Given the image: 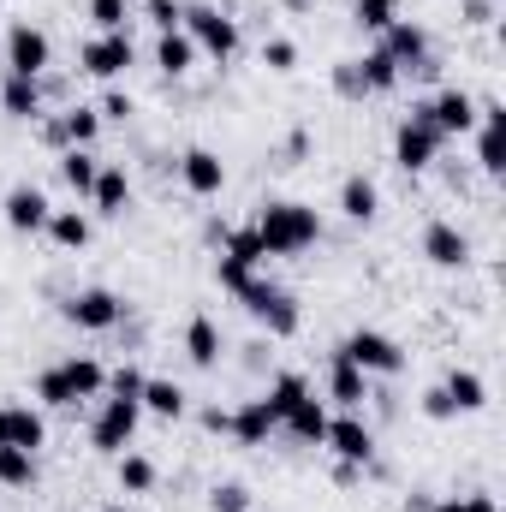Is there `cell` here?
Wrapping results in <instances>:
<instances>
[{
	"mask_svg": "<svg viewBox=\"0 0 506 512\" xmlns=\"http://www.w3.org/2000/svg\"><path fill=\"white\" fill-rule=\"evenodd\" d=\"M251 233L262 239V256H298L322 239V221H316L310 203H268V209L256 215Z\"/></svg>",
	"mask_w": 506,
	"mask_h": 512,
	"instance_id": "6da1fadb",
	"label": "cell"
},
{
	"mask_svg": "<svg viewBox=\"0 0 506 512\" xmlns=\"http://www.w3.org/2000/svg\"><path fill=\"white\" fill-rule=\"evenodd\" d=\"M191 42H197V54H209V60H233L239 54V24L221 12V6H185V24H179Z\"/></svg>",
	"mask_w": 506,
	"mask_h": 512,
	"instance_id": "7a4b0ae2",
	"label": "cell"
},
{
	"mask_svg": "<svg viewBox=\"0 0 506 512\" xmlns=\"http://www.w3.org/2000/svg\"><path fill=\"white\" fill-rule=\"evenodd\" d=\"M340 358H346V364H358L364 376H399V370H405L399 340H387V334H376V328L346 334V340H340Z\"/></svg>",
	"mask_w": 506,
	"mask_h": 512,
	"instance_id": "3957f363",
	"label": "cell"
},
{
	"mask_svg": "<svg viewBox=\"0 0 506 512\" xmlns=\"http://www.w3.org/2000/svg\"><path fill=\"white\" fill-rule=\"evenodd\" d=\"M54 66V42H48V30H36V24H12L6 30V72L12 78H42Z\"/></svg>",
	"mask_w": 506,
	"mask_h": 512,
	"instance_id": "277c9868",
	"label": "cell"
},
{
	"mask_svg": "<svg viewBox=\"0 0 506 512\" xmlns=\"http://www.w3.org/2000/svg\"><path fill=\"white\" fill-rule=\"evenodd\" d=\"M60 316H66L72 328H84V334H108V328H120L126 304H120L108 286H90V292H72V298L60 304Z\"/></svg>",
	"mask_w": 506,
	"mask_h": 512,
	"instance_id": "5b68a950",
	"label": "cell"
},
{
	"mask_svg": "<svg viewBox=\"0 0 506 512\" xmlns=\"http://www.w3.org/2000/svg\"><path fill=\"white\" fill-rule=\"evenodd\" d=\"M441 143H447V137L429 126V114H423V108H411V120L399 126V137H393V161H399L405 173H423V167H435Z\"/></svg>",
	"mask_w": 506,
	"mask_h": 512,
	"instance_id": "8992f818",
	"label": "cell"
},
{
	"mask_svg": "<svg viewBox=\"0 0 506 512\" xmlns=\"http://www.w3.org/2000/svg\"><path fill=\"white\" fill-rule=\"evenodd\" d=\"M137 423H143V405H137V399H108L102 417H96V429H90L96 453H114V459H120L131 441H137Z\"/></svg>",
	"mask_w": 506,
	"mask_h": 512,
	"instance_id": "52a82bcc",
	"label": "cell"
},
{
	"mask_svg": "<svg viewBox=\"0 0 506 512\" xmlns=\"http://www.w3.org/2000/svg\"><path fill=\"white\" fill-rule=\"evenodd\" d=\"M322 447H328L340 465H370V453H376V435H370V423H364L358 411H346V417H328V435H322Z\"/></svg>",
	"mask_w": 506,
	"mask_h": 512,
	"instance_id": "ba28073f",
	"label": "cell"
},
{
	"mask_svg": "<svg viewBox=\"0 0 506 512\" xmlns=\"http://www.w3.org/2000/svg\"><path fill=\"white\" fill-rule=\"evenodd\" d=\"M381 36H387V42H381V54H387L399 72H423V60H429V30H423V24H411V18H393Z\"/></svg>",
	"mask_w": 506,
	"mask_h": 512,
	"instance_id": "9c48e42d",
	"label": "cell"
},
{
	"mask_svg": "<svg viewBox=\"0 0 506 512\" xmlns=\"http://www.w3.org/2000/svg\"><path fill=\"white\" fill-rule=\"evenodd\" d=\"M179 179H185L191 197H221L227 191V161L215 149H185L179 155Z\"/></svg>",
	"mask_w": 506,
	"mask_h": 512,
	"instance_id": "30bf717a",
	"label": "cell"
},
{
	"mask_svg": "<svg viewBox=\"0 0 506 512\" xmlns=\"http://www.w3.org/2000/svg\"><path fill=\"white\" fill-rule=\"evenodd\" d=\"M131 54H137V48H131V36H126V30H108V36L84 42V72L108 84V78H120V72L131 66Z\"/></svg>",
	"mask_w": 506,
	"mask_h": 512,
	"instance_id": "8fae6325",
	"label": "cell"
},
{
	"mask_svg": "<svg viewBox=\"0 0 506 512\" xmlns=\"http://www.w3.org/2000/svg\"><path fill=\"white\" fill-rule=\"evenodd\" d=\"M423 114H429V126L441 131V137H465V131H477V102H471L465 90H441L435 102H423Z\"/></svg>",
	"mask_w": 506,
	"mask_h": 512,
	"instance_id": "7c38bea8",
	"label": "cell"
},
{
	"mask_svg": "<svg viewBox=\"0 0 506 512\" xmlns=\"http://www.w3.org/2000/svg\"><path fill=\"white\" fill-rule=\"evenodd\" d=\"M42 441H48V423H42L36 405H0V447H24V453H36Z\"/></svg>",
	"mask_w": 506,
	"mask_h": 512,
	"instance_id": "4fadbf2b",
	"label": "cell"
},
{
	"mask_svg": "<svg viewBox=\"0 0 506 512\" xmlns=\"http://www.w3.org/2000/svg\"><path fill=\"white\" fill-rule=\"evenodd\" d=\"M48 215H54V203H48L36 185H12V191H6V227H12V233H42Z\"/></svg>",
	"mask_w": 506,
	"mask_h": 512,
	"instance_id": "5bb4252c",
	"label": "cell"
},
{
	"mask_svg": "<svg viewBox=\"0 0 506 512\" xmlns=\"http://www.w3.org/2000/svg\"><path fill=\"white\" fill-rule=\"evenodd\" d=\"M423 256H429L435 268H465V262H471V239H465L453 221H429V233H423Z\"/></svg>",
	"mask_w": 506,
	"mask_h": 512,
	"instance_id": "9a60e30c",
	"label": "cell"
},
{
	"mask_svg": "<svg viewBox=\"0 0 506 512\" xmlns=\"http://www.w3.org/2000/svg\"><path fill=\"white\" fill-rule=\"evenodd\" d=\"M328 399L346 405V411H358V405L370 399V376H364L358 364H346L340 352H334V364H328Z\"/></svg>",
	"mask_w": 506,
	"mask_h": 512,
	"instance_id": "2e32d148",
	"label": "cell"
},
{
	"mask_svg": "<svg viewBox=\"0 0 506 512\" xmlns=\"http://www.w3.org/2000/svg\"><path fill=\"white\" fill-rule=\"evenodd\" d=\"M286 429H292L304 447H322V435H328V405H322L316 393H304V399L286 411Z\"/></svg>",
	"mask_w": 506,
	"mask_h": 512,
	"instance_id": "e0dca14e",
	"label": "cell"
},
{
	"mask_svg": "<svg viewBox=\"0 0 506 512\" xmlns=\"http://www.w3.org/2000/svg\"><path fill=\"white\" fill-rule=\"evenodd\" d=\"M227 429H233V435H239L245 447H262V441H268V435H274L280 423H274V411H268L262 399H245V405H239V411L227 417Z\"/></svg>",
	"mask_w": 506,
	"mask_h": 512,
	"instance_id": "ac0fdd59",
	"label": "cell"
},
{
	"mask_svg": "<svg viewBox=\"0 0 506 512\" xmlns=\"http://www.w3.org/2000/svg\"><path fill=\"white\" fill-rule=\"evenodd\" d=\"M477 161L483 173H501V108L495 102H477Z\"/></svg>",
	"mask_w": 506,
	"mask_h": 512,
	"instance_id": "d6986e66",
	"label": "cell"
},
{
	"mask_svg": "<svg viewBox=\"0 0 506 512\" xmlns=\"http://www.w3.org/2000/svg\"><path fill=\"white\" fill-rule=\"evenodd\" d=\"M155 66H161L167 78H185V72L197 66V42H191L185 30H167V36H155Z\"/></svg>",
	"mask_w": 506,
	"mask_h": 512,
	"instance_id": "ffe728a7",
	"label": "cell"
},
{
	"mask_svg": "<svg viewBox=\"0 0 506 512\" xmlns=\"http://www.w3.org/2000/svg\"><path fill=\"white\" fill-rule=\"evenodd\" d=\"M137 405L173 423V417H185V387L167 382V376H143V393H137Z\"/></svg>",
	"mask_w": 506,
	"mask_h": 512,
	"instance_id": "44dd1931",
	"label": "cell"
},
{
	"mask_svg": "<svg viewBox=\"0 0 506 512\" xmlns=\"http://www.w3.org/2000/svg\"><path fill=\"white\" fill-rule=\"evenodd\" d=\"M376 209H381V191H376V179H364V173H352V179L340 185V215H346V221H376Z\"/></svg>",
	"mask_w": 506,
	"mask_h": 512,
	"instance_id": "7402d4cb",
	"label": "cell"
},
{
	"mask_svg": "<svg viewBox=\"0 0 506 512\" xmlns=\"http://www.w3.org/2000/svg\"><path fill=\"white\" fill-rule=\"evenodd\" d=\"M0 108H6L12 120H36V114H42V84L6 72V84H0Z\"/></svg>",
	"mask_w": 506,
	"mask_h": 512,
	"instance_id": "603a6c76",
	"label": "cell"
},
{
	"mask_svg": "<svg viewBox=\"0 0 506 512\" xmlns=\"http://www.w3.org/2000/svg\"><path fill=\"white\" fill-rule=\"evenodd\" d=\"M185 352H191L197 370H215V364H221V328H215L209 316H191V328H185Z\"/></svg>",
	"mask_w": 506,
	"mask_h": 512,
	"instance_id": "cb8c5ba5",
	"label": "cell"
},
{
	"mask_svg": "<svg viewBox=\"0 0 506 512\" xmlns=\"http://www.w3.org/2000/svg\"><path fill=\"white\" fill-rule=\"evenodd\" d=\"M90 203H96L102 215H126V203H131L126 167H102V173H96V191H90Z\"/></svg>",
	"mask_w": 506,
	"mask_h": 512,
	"instance_id": "d4e9b609",
	"label": "cell"
},
{
	"mask_svg": "<svg viewBox=\"0 0 506 512\" xmlns=\"http://www.w3.org/2000/svg\"><path fill=\"white\" fill-rule=\"evenodd\" d=\"M42 233H54L60 251H84V245H90V215H84V209H54Z\"/></svg>",
	"mask_w": 506,
	"mask_h": 512,
	"instance_id": "484cf974",
	"label": "cell"
},
{
	"mask_svg": "<svg viewBox=\"0 0 506 512\" xmlns=\"http://www.w3.org/2000/svg\"><path fill=\"white\" fill-rule=\"evenodd\" d=\"M441 393L453 399V411H483V405H489V387H483L477 370H453V376L441 382Z\"/></svg>",
	"mask_w": 506,
	"mask_h": 512,
	"instance_id": "4316f807",
	"label": "cell"
},
{
	"mask_svg": "<svg viewBox=\"0 0 506 512\" xmlns=\"http://www.w3.org/2000/svg\"><path fill=\"white\" fill-rule=\"evenodd\" d=\"M96 131H102V114H96V108H72L60 126L48 131V137H54V143H72V149H90V143H96Z\"/></svg>",
	"mask_w": 506,
	"mask_h": 512,
	"instance_id": "83f0119b",
	"label": "cell"
},
{
	"mask_svg": "<svg viewBox=\"0 0 506 512\" xmlns=\"http://www.w3.org/2000/svg\"><path fill=\"white\" fill-rule=\"evenodd\" d=\"M60 376H66V387H72L78 399H96V393L108 387V370H102L96 358H66V364H60Z\"/></svg>",
	"mask_w": 506,
	"mask_h": 512,
	"instance_id": "f1b7e54d",
	"label": "cell"
},
{
	"mask_svg": "<svg viewBox=\"0 0 506 512\" xmlns=\"http://www.w3.org/2000/svg\"><path fill=\"white\" fill-rule=\"evenodd\" d=\"M352 72H358V90H376V96H387V90H393V84L405 78V72H399V66H393V60H387L381 48H376V54H364V60H358Z\"/></svg>",
	"mask_w": 506,
	"mask_h": 512,
	"instance_id": "f546056e",
	"label": "cell"
},
{
	"mask_svg": "<svg viewBox=\"0 0 506 512\" xmlns=\"http://www.w3.org/2000/svg\"><path fill=\"white\" fill-rule=\"evenodd\" d=\"M96 173H102V167H96V155H90V149H66V155H60V179H66L78 197H90V191H96Z\"/></svg>",
	"mask_w": 506,
	"mask_h": 512,
	"instance_id": "4dcf8cb0",
	"label": "cell"
},
{
	"mask_svg": "<svg viewBox=\"0 0 506 512\" xmlns=\"http://www.w3.org/2000/svg\"><path fill=\"white\" fill-rule=\"evenodd\" d=\"M304 393H310V382H304L298 370H286V376H274V387L262 393V405L274 411V423H286V411H292V405H298Z\"/></svg>",
	"mask_w": 506,
	"mask_h": 512,
	"instance_id": "1f68e13d",
	"label": "cell"
},
{
	"mask_svg": "<svg viewBox=\"0 0 506 512\" xmlns=\"http://www.w3.org/2000/svg\"><path fill=\"white\" fill-rule=\"evenodd\" d=\"M256 316L268 322V334H274V340H292V334H298V322H304V316H298V304H292L286 292H274V298H268Z\"/></svg>",
	"mask_w": 506,
	"mask_h": 512,
	"instance_id": "d6a6232c",
	"label": "cell"
},
{
	"mask_svg": "<svg viewBox=\"0 0 506 512\" xmlns=\"http://www.w3.org/2000/svg\"><path fill=\"white\" fill-rule=\"evenodd\" d=\"M0 483H6V489H30V483H36V453L0 447Z\"/></svg>",
	"mask_w": 506,
	"mask_h": 512,
	"instance_id": "836d02e7",
	"label": "cell"
},
{
	"mask_svg": "<svg viewBox=\"0 0 506 512\" xmlns=\"http://www.w3.org/2000/svg\"><path fill=\"white\" fill-rule=\"evenodd\" d=\"M114 477H120V489H126V495H149V489H155V465H149L143 453H120Z\"/></svg>",
	"mask_w": 506,
	"mask_h": 512,
	"instance_id": "e575fe53",
	"label": "cell"
},
{
	"mask_svg": "<svg viewBox=\"0 0 506 512\" xmlns=\"http://www.w3.org/2000/svg\"><path fill=\"white\" fill-rule=\"evenodd\" d=\"M36 399H42V405H54V411H66V405H78V393L66 387V376H60V364L36 376Z\"/></svg>",
	"mask_w": 506,
	"mask_h": 512,
	"instance_id": "d590c367",
	"label": "cell"
},
{
	"mask_svg": "<svg viewBox=\"0 0 506 512\" xmlns=\"http://www.w3.org/2000/svg\"><path fill=\"white\" fill-rule=\"evenodd\" d=\"M352 18H358L364 30H387V24L399 18V6H393V0H352Z\"/></svg>",
	"mask_w": 506,
	"mask_h": 512,
	"instance_id": "8d00e7d4",
	"label": "cell"
},
{
	"mask_svg": "<svg viewBox=\"0 0 506 512\" xmlns=\"http://www.w3.org/2000/svg\"><path fill=\"white\" fill-rule=\"evenodd\" d=\"M90 18H96V30L108 36V30H126L131 6H126V0H90Z\"/></svg>",
	"mask_w": 506,
	"mask_h": 512,
	"instance_id": "74e56055",
	"label": "cell"
},
{
	"mask_svg": "<svg viewBox=\"0 0 506 512\" xmlns=\"http://www.w3.org/2000/svg\"><path fill=\"white\" fill-rule=\"evenodd\" d=\"M209 512H251V489H245V483H221V489L209 495Z\"/></svg>",
	"mask_w": 506,
	"mask_h": 512,
	"instance_id": "f35d334b",
	"label": "cell"
},
{
	"mask_svg": "<svg viewBox=\"0 0 506 512\" xmlns=\"http://www.w3.org/2000/svg\"><path fill=\"white\" fill-rule=\"evenodd\" d=\"M262 66H268V72H292V66H298V48H292L286 36H274V42H262Z\"/></svg>",
	"mask_w": 506,
	"mask_h": 512,
	"instance_id": "ab89813d",
	"label": "cell"
},
{
	"mask_svg": "<svg viewBox=\"0 0 506 512\" xmlns=\"http://www.w3.org/2000/svg\"><path fill=\"white\" fill-rule=\"evenodd\" d=\"M227 256H239V262H251V268H262V262H268L256 233H227Z\"/></svg>",
	"mask_w": 506,
	"mask_h": 512,
	"instance_id": "60d3db41",
	"label": "cell"
},
{
	"mask_svg": "<svg viewBox=\"0 0 506 512\" xmlns=\"http://www.w3.org/2000/svg\"><path fill=\"white\" fill-rule=\"evenodd\" d=\"M149 24L167 36V30H179V24H185V6H179V0H149Z\"/></svg>",
	"mask_w": 506,
	"mask_h": 512,
	"instance_id": "b9f144b4",
	"label": "cell"
},
{
	"mask_svg": "<svg viewBox=\"0 0 506 512\" xmlns=\"http://www.w3.org/2000/svg\"><path fill=\"white\" fill-rule=\"evenodd\" d=\"M251 274H256V268H251V262H239V256H221V262H215V280H221L227 292H239Z\"/></svg>",
	"mask_w": 506,
	"mask_h": 512,
	"instance_id": "7bdbcfd3",
	"label": "cell"
},
{
	"mask_svg": "<svg viewBox=\"0 0 506 512\" xmlns=\"http://www.w3.org/2000/svg\"><path fill=\"white\" fill-rule=\"evenodd\" d=\"M274 292H280V286H274V280H262V274H251V280L239 286V298H245V310H262V304H268Z\"/></svg>",
	"mask_w": 506,
	"mask_h": 512,
	"instance_id": "ee69618b",
	"label": "cell"
},
{
	"mask_svg": "<svg viewBox=\"0 0 506 512\" xmlns=\"http://www.w3.org/2000/svg\"><path fill=\"white\" fill-rule=\"evenodd\" d=\"M108 387H114V399H137V393H143V370H114V376H108Z\"/></svg>",
	"mask_w": 506,
	"mask_h": 512,
	"instance_id": "f6af8a7d",
	"label": "cell"
},
{
	"mask_svg": "<svg viewBox=\"0 0 506 512\" xmlns=\"http://www.w3.org/2000/svg\"><path fill=\"white\" fill-rule=\"evenodd\" d=\"M423 417H435V423H447V417H459V411H453V399H447L441 387H429V393H423Z\"/></svg>",
	"mask_w": 506,
	"mask_h": 512,
	"instance_id": "bcb514c9",
	"label": "cell"
},
{
	"mask_svg": "<svg viewBox=\"0 0 506 512\" xmlns=\"http://www.w3.org/2000/svg\"><path fill=\"white\" fill-rule=\"evenodd\" d=\"M96 114H102V120H126V114H131V96H120V90H108Z\"/></svg>",
	"mask_w": 506,
	"mask_h": 512,
	"instance_id": "7dc6e473",
	"label": "cell"
},
{
	"mask_svg": "<svg viewBox=\"0 0 506 512\" xmlns=\"http://www.w3.org/2000/svg\"><path fill=\"white\" fill-rule=\"evenodd\" d=\"M459 512H495V501H489V495H465V501H459Z\"/></svg>",
	"mask_w": 506,
	"mask_h": 512,
	"instance_id": "c3c4849f",
	"label": "cell"
},
{
	"mask_svg": "<svg viewBox=\"0 0 506 512\" xmlns=\"http://www.w3.org/2000/svg\"><path fill=\"white\" fill-rule=\"evenodd\" d=\"M429 512H459V501H441V507H429Z\"/></svg>",
	"mask_w": 506,
	"mask_h": 512,
	"instance_id": "681fc988",
	"label": "cell"
},
{
	"mask_svg": "<svg viewBox=\"0 0 506 512\" xmlns=\"http://www.w3.org/2000/svg\"><path fill=\"white\" fill-rule=\"evenodd\" d=\"M108 512H131V507H108Z\"/></svg>",
	"mask_w": 506,
	"mask_h": 512,
	"instance_id": "f907efd6",
	"label": "cell"
}]
</instances>
